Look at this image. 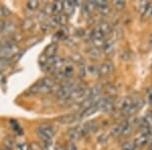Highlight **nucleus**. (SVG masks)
I'll return each mask as SVG.
<instances>
[{
    "label": "nucleus",
    "instance_id": "f257e3e1",
    "mask_svg": "<svg viewBox=\"0 0 152 150\" xmlns=\"http://www.w3.org/2000/svg\"><path fill=\"white\" fill-rule=\"evenodd\" d=\"M54 86H55V81L52 78L46 77L37 82L29 90L31 93H48L52 91Z\"/></svg>",
    "mask_w": 152,
    "mask_h": 150
},
{
    "label": "nucleus",
    "instance_id": "f03ea898",
    "mask_svg": "<svg viewBox=\"0 0 152 150\" xmlns=\"http://www.w3.org/2000/svg\"><path fill=\"white\" fill-rule=\"evenodd\" d=\"M37 134H38L39 138H41L45 143H49L53 138L55 132H54V128L51 125L41 124L37 129Z\"/></svg>",
    "mask_w": 152,
    "mask_h": 150
},
{
    "label": "nucleus",
    "instance_id": "7ed1b4c3",
    "mask_svg": "<svg viewBox=\"0 0 152 150\" xmlns=\"http://www.w3.org/2000/svg\"><path fill=\"white\" fill-rule=\"evenodd\" d=\"M134 105V100L130 97H125L122 98H119L117 102V107L120 110H122V112H125L126 110H128L130 107Z\"/></svg>",
    "mask_w": 152,
    "mask_h": 150
},
{
    "label": "nucleus",
    "instance_id": "20e7f679",
    "mask_svg": "<svg viewBox=\"0 0 152 150\" xmlns=\"http://www.w3.org/2000/svg\"><path fill=\"white\" fill-rule=\"evenodd\" d=\"M78 120V118L76 117L75 115H72V114H69V115H63V116H60L56 119V121L60 124H63V125H68V124H72V123L76 122Z\"/></svg>",
    "mask_w": 152,
    "mask_h": 150
},
{
    "label": "nucleus",
    "instance_id": "39448f33",
    "mask_svg": "<svg viewBox=\"0 0 152 150\" xmlns=\"http://www.w3.org/2000/svg\"><path fill=\"white\" fill-rule=\"evenodd\" d=\"M113 71V64L110 62H104L100 64L99 67L97 68V72L100 76H105L109 75Z\"/></svg>",
    "mask_w": 152,
    "mask_h": 150
},
{
    "label": "nucleus",
    "instance_id": "423d86ee",
    "mask_svg": "<svg viewBox=\"0 0 152 150\" xmlns=\"http://www.w3.org/2000/svg\"><path fill=\"white\" fill-rule=\"evenodd\" d=\"M57 50H58V46L56 43H52L50 44L47 48H46L45 52H44V56L46 57V59H51L53 57H55L56 53H57Z\"/></svg>",
    "mask_w": 152,
    "mask_h": 150
},
{
    "label": "nucleus",
    "instance_id": "0eeeda50",
    "mask_svg": "<svg viewBox=\"0 0 152 150\" xmlns=\"http://www.w3.org/2000/svg\"><path fill=\"white\" fill-rule=\"evenodd\" d=\"M75 8V2L74 1H70V0H67V1L63 2V10L65 11V14L69 15V14L73 13Z\"/></svg>",
    "mask_w": 152,
    "mask_h": 150
},
{
    "label": "nucleus",
    "instance_id": "6e6552de",
    "mask_svg": "<svg viewBox=\"0 0 152 150\" xmlns=\"http://www.w3.org/2000/svg\"><path fill=\"white\" fill-rule=\"evenodd\" d=\"M99 109H97L95 105H90V107L86 108V109L83 110V112L81 113V115H80L79 119H84V118H87L89 117V116L94 115V113H96Z\"/></svg>",
    "mask_w": 152,
    "mask_h": 150
},
{
    "label": "nucleus",
    "instance_id": "1a4fd4ad",
    "mask_svg": "<svg viewBox=\"0 0 152 150\" xmlns=\"http://www.w3.org/2000/svg\"><path fill=\"white\" fill-rule=\"evenodd\" d=\"M147 142H148V136L144 134H140L139 136H137L136 138H135L134 144H135V146H143Z\"/></svg>",
    "mask_w": 152,
    "mask_h": 150
},
{
    "label": "nucleus",
    "instance_id": "9d476101",
    "mask_svg": "<svg viewBox=\"0 0 152 150\" xmlns=\"http://www.w3.org/2000/svg\"><path fill=\"white\" fill-rule=\"evenodd\" d=\"M80 137H81V136H80L79 132L77 131V129H76V128H74V129H71V130L68 131V138L71 140V142L76 141V140H78Z\"/></svg>",
    "mask_w": 152,
    "mask_h": 150
},
{
    "label": "nucleus",
    "instance_id": "9b49d317",
    "mask_svg": "<svg viewBox=\"0 0 152 150\" xmlns=\"http://www.w3.org/2000/svg\"><path fill=\"white\" fill-rule=\"evenodd\" d=\"M99 29L100 31H102L104 35H107V34H110L112 31V26H110V23H102L99 24Z\"/></svg>",
    "mask_w": 152,
    "mask_h": 150
},
{
    "label": "nucleus",
    "instance_id": "f8f14e48",
    "mask_svg": "<svg viewBox=\"0 0 152 150\" xmlns=\"http://www.w3.org/2000/svg\"><path fill=\"white\" fill-rule=\"evenodd\" d=\"M112 135L113 136H115V137H119L120 135L123 133V126H122V124H117V125H115L114 127L112 128Z\"/></svg>",
    "mask_w": 152,
    "mask_h": 150
},
{
    "label": "nucleus",
    "instance_id": "ddd939ff",
    "mask_svg": "<svg viewBox=\"0 0 152 150\" xmlns=\"http://www.w3.org/2000/svg\"><path fill=\"white\" fill-rule=\"evenodd\" d=\"M53 6V12L54 13L60 14L63 10V1H55L52 3Z\"/></svg>",
    "mask_w": 152,
    "mask_h": 150
},
{
    "label": "nucleus",
    "instance_id": "4468645a",
    "mask_svg": "<svg viewBox=\"0 0 152 150\" xmlns=\"http://www.w3.org/2000/svg\"><path fill=\"white\" fill-rule=\"evenodd\" d=\"M102 51L99 48H92L89 51V56L92 59H99L102 57Z\"/></svg>",
    "mask_w": 152,
    "mask_h": 150
},
{
    "label": "nucleus",
    "instance_id": "2eb2a0df",
    "mask_svg": "<svg viewBox=\"0 0 152 150\" xmlns=\"http://www.w3.org/2000/svg\"><path fill=\"white\" fill-rule=\"evenodd\" d=\"M10 64V59L9 58H0V74L8 67Z\"/></svg>",
    "mask_w": 152,
    "mask_h": 150
},
{
    "label": "nucleus",
    "instance_id": "dca6fc26",
    "mask_svg": "<svg viewBox=\"0 0 152 150\" xmlns=\"http://www.w3.org/2000/svg\"><path fill=\"white\" fill-rule=\"evenodd\" d=\"M150 5V3H149L148 1H145V0H141L140 2L138 3V8H139V12L143 15L144 12L147 10V8H148V6Z\"/></svg>",
    "mask_w": 152,
    "mask_h": 150
},
{
    "label": "nucleus",
    "instance_id": "f3484780",
    "mask_svg": "<svg viewBox=\"0 0 152 150\" xmlns=\"http://www.w3.org/2000/svg\"><path fill=\"white\" fill-rule=\"evenodd\" d=\"M4 147L6 150H12V148L14 147V140L11 137H6L4 139Z\"/></svg>",
    "mask_w": 152,
    "mask_h": 150
},
{
    "label": "nucleus",
    "instance_id": "a211bd4d",
    "mask_svg": "<svg viewBox=\"0 0 152 150\" xmlns=\"http://www.w3.org/2000/svg\"><path fill=\"white\" fill-rule=\"evenodd\" d=\"M39 5H40V2L38 0H29V1L26 2V7L29 10H36Z\"/></svg>",
    "mask_w": 152,
    "mask_h": 150
},
{
    "label": "nucleus",
    "instance_id": "6ab92c4d",
    "mask_svg": "<svg viewBox=\"0 0 152 150\" xmlns=\"http://www.w3.org/2000/svg\"><path fill=\"white\" fill-rule=\"evenodd\" d=\"M104 35L99 31V28H96L92 31V40H104Z\"/></svg>",
    "mask_w": 152,
    "mask_h": 150
},
{
    "label": "nucleus",
    "instance_id": "aec40b11",
    "mask_svg": "<svg viewBox=\"0 0 152 150\" xmlns=\"http://www.w3.org/2000/svg\"><path fill=\"white\" fill-rule=\"evenodd\" d=\"M58 18V23L61 24V26H66L68 23V15L65 13H60L57 16Z\"/></svg>",
    "mask_w": 152,
    "mask_h": 150
},
{
    "label": "nucleus",
    "instance_id": "412c9836",
    "mask_svg": "<svg viewBox=\"0 0 152 150\" xmlns=\"http://www.w3.org/2000/svg\"><path fill=\"white\" fill-rule=\"evenodd\" d=\"M113 4H114L115 8H117L118 10H122L126 6V2L123 1V0H115V1H113Z\"/></svg>",
    "mask_w": 152,
    "mask_h": 150
},
{
    "label": "nucleus",
    "instance_id": "4be33fe9",
    "mask_svg": "<svg viewBox=\"0 0 152 150\" xmlns=\"http://www.w3.org/2000/svg\"><path fill=\"white\" fill-rule=\"evenodd\" d=\"M136 146L133 142H130V141H126L122 144V149L123 150H135Z\"/></svg>",
    "mask_w": 152,
    "mask_h": 150
},
{
    "label": "nucleus",
    "instance_id": "5701e85b",
    "mask_svg": "<svg viewBox=\"0 0 152 150\" xmlns=\"http://www.w3.org/2000/svg\"><path fill=\"white\" fill-rule=\"evenodd\" d=\"M96 9L102 14V15H107V14L111 12V8H110V6L107 5H107H104V6L96 7Z\"/></svg>",
    "mask_w": 152,
    "mask_h": 150
},
{
    "label": "nucleus",
    "instance_id": "b1692460",
    "mask_svg": "<svg viewBox=\"0 0 152 150\" xmlns=\"http://www.w3.org/2000/svg\"><path fill=\"white\" fill-rule=\"evenodd\" d=\"M21 26H23V29H31V26H33V20H31V18H26V19H24V20L23 21Z\"/></svg>",
    "mask_w": 152,
    "mask_h": 150
},
{
    "label": "nucleus",
    "instance_id": "393cba45",
    "mask_svg": "<svg viewBox=\"0 0 152 150\" xmlns=\"http://www.w3.org/2000/svg\"><path fill=\"white\" fill-rule=\"evenodd\" d=\"M8 14H10V10L5 6H0V15L2 16H7Z\"/></svg>",
    "mask_w": 152,
    "mask_h": 150
},
{
    "label": "nucleus",
    "instance_id": "a878e982",
    "mask_svg": "<svg viewBox=\"0 0 152 150\" xmlns=\"http://www.w3.org/2000/svg\"><path fill=\"white\" fill-rule=\"evenodd\" d=\"M71 59H72L74 62H77V63H80V62H82V57L81 56L79 55V54H76V53H74V54H72V56H71Z\"/></svg>",
    "mask_w": 152,
    "mask_h": 150
},
{
    "label": "nucleus",
    "instance_id": "bb28decb",
    "mask_svg": "<svg viewBox=\"0 0 152 150\" xmlns=\"http://www.w3.org/2000/svg\"><path fill=\"white\" fill-rule=\"evenodd\" d=\"M66 150H78V148L73 142H68L66 145Z\"/></svg>",
    "mask_w": 152,
    "mask_h": 150
},
{
    "label": "nucleus",
    "instance_id": "cd10ccee",
    "mask_svg": "<svg viewBox=\"0 0 152 150\" xmlns=\"http://www.w3.org/2000/svg\"><path fill=\"white\" fill-rule=\"evenodd\" d=\"M120 57H121V59L122 60H128V59L130 58V54H129V52L127 50H125V51H123V52L121 53V56H120Z\"/></svg>",
    "mask_w": 152,
    "mask_h": 150
},
{
    "label": "nucleus",
    "instance_id": "c85d7f7f",
    "mask_svg": "<svg viewBox=\"0 0 152 150\" xmlns=\"http://www.w3.org/2000/svg\"><path fill=\"white\" fill-rule=\"evenodd\" d=\"M107 141V135L105 134H102V136L99 137V143H104V142Z\"/></svg>",
    "mask_w": 152,
    "mask_h": 150
},
{
    "label": "nucleus",
    "instance_id": "c756f323",
    "mask_svg": "<svg viewBox=\"0 0 152 150\" xmlns=\"http://www.w3.org/2000/svg\"><path fill=\"white\" fill-rule=\"evenodd\" d=\"M79 75L80 76L85 75V67L83 65H80V67H79Z\"/></svg>",
    "mask_w": 152,
    "mask_h": 150
},
{
    "label": "nucleus",
    "instance_id": "7c9ffc66",
    "mask_svg": "<svg viewBox=\"0 0 152 150\" xmlns=\"http://www.w3.org/2000/svg\"><path fill=\"white\" fill-rule=\"evenodd\" d=\"M18 150H28V147L26 146V144H19L18 146Z\"/></svg>",
    "mask_w": 152,
    "mask_h": 150
},
{
    "label": "nucleus",
    "instance_id": "2f4dec72",
    "mask_svg": "<svg viewBox=\"0 0 152 150\" xmlns=\"http://www.w3.org/2000/svg\"><path fill=\"white\" fill-rule=\"evenodd\" d=\"M55 150H66V148L64 146H62V145L57 144V145H56V147H55Z\"/></svg>",
    "mask_w": 152,
    "mask_h": 150
},
{
    "label": "nucleus",
    "instance_id": "473e14b6",
    "mask_svg": "<svg viewBox=\"0 0 152 150\" xmlns=\"http://www.w3.org/2000/svg\"><path fill=\"white\" fill-rule=\"evenodd\" d=\"M148 100H149V102L152 105V92L149 93V95H148Z\"/></svg>",
    "mask_w": 152,
    "mask_h": 150
},
{
    "label": "nucleus",
    "instance_id": "72a5a7b5",
    "mask_svg": "<svg viewBox=\"0 0 152 150\" xmlns=\"http://www.w3.org/2000/svg\"><path fill=\"white\" fill-rule=\"evenodd\" d=\"M149 46H150V48L152 49V35L150 36V38H149Z\"/></svg>",
    "mask_w": 152,
    "mask_h": 150
},
{
    "label": "nucleus",
    "instance_id": "f704fd0d",
    "mask_svg": "<svg viewBox=\"0 0 152 150\" xmlns=\"http://www.w3.org/2000/svg\"><path fill=\"white\" fill-rule=\"evenodd\" d=\"M0 150H4V148H0Z\"/></svg>",
    "mask_w": 152,
    "mask_h": 150
},
{
    "label": "nucleus",
    "instance_id": "c9c22d12",
    "mask_svg": "<svg viewBox=\"0 0 152 150\" xmlns=\"http://www.w3.org/2000/svg\"><path fill=\"white\" fill-rule=\"evenodd\" d=\"M151 69H152V65H151Z\"/></svg>",
    "mask_w": 152,
    "mask_h": 150
}]
</instances>
